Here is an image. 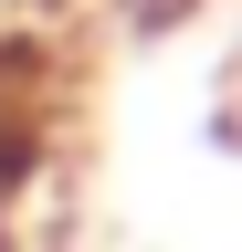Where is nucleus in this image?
<instances>
[{
	"label": "nucleus",
	"instance_id": "1",
	"mask_svg": "<svg viewBox=\"0 0 242 252\" xmlns=\"http://www.w3.org/2000/svg\"><path fill=\"white\" fill-rule=\"evenodd\" d=\"M11 179H21V126L0 116V252H11Z\"/></svg>",
	"mask_w": 242,
	"mask_h": 252
}]
</instances>
